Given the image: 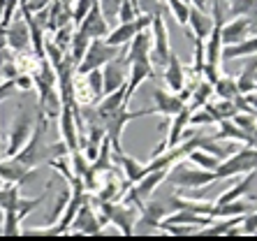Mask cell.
I'll return each mask as SVG.
<instances>
[{"label": "cell", "mask_w": 257, "mask_h": 241, "mask_svg": "<svg viewBox=\"0 0 257 241\" xmlns=\"http://www.w3.org/2000/svg\"><path fill=\"white\" fill-rule=\"evenodd\" d=\"M47 30H58L60 26H67L72 24V7L67 5V3H63V0H51L47 7Z\"/></svg>", "instance_id": "obj_22"}, {"label": "cell", "mask_w": 257, "mask_h": 241, "mask_svg": "<svg viewBox=\"0 0 257 241\" xmlns=\"http://www.w3.org/2000/svg\"><path fill=\"white\" fill-rule=\"evenodd\" d=\"M153 102H156L153 104V114H162L169 116V118L186 107V102L181 100L179 93H172V90L167 93L165 88H153Z\"/></svg>", "instance_id": "obj_17"}, {"label": "cell", "mask_w": 257, "mask_h": 241, "mask_svg": "<svg viewBox=\"0 0 257 241\" xmlns=\"http://www.w3.org/2000/svg\"><path fill=\"white\" fill-rule=\"evenodd\" d=\"M243 100H245V104H248V107H250L252 111H257V95H252V93H248V95H245Z\"/></svg>", "instance_id": "obj_45"}, {"label": "cell", "mask_w": 257, "mask_h": 241, "mask_svg": "<svg viewBox=\"0 0 257 241\" xmlns=\"http://www.w3.org/2000/svg\"><path fill=\"white\" fill-rule=\"evenodd\" d=\"M236 86H239L241 95H248V93L257 90V58L241 70L239 79H236Z\"/></svg>", "instance_id": "obj_29"}, {"label": "cell", "mask_w": 257, "mask_h": 241, "mask_svg": "<svg viewBox=\"0 0 257 241\" xmlns=\"http://www.w3.org/2000/svg\"><path fill=\"white\" fill-rule=\"evenodd\" d=\"M218 181L220 179H229L236 174H248V172H257V149L255 146H245V149L232 151L225 160L218 163V167L213 169Z\"/></svg>", "instance_id": "obj_3"}, {"label": "cell", "mask_w": 257, "mask_h": 241, "mask_svg": "<svg viewBox=\"0 0 257 241\" xmlns=\"http://www.w3.org/2000/svg\"><path fill=\"white\" fill-rule=\"evenodd\" d=\"M248 35H250V21H248V17H234L229 24L220 26V40L225 47L239 44Z\"/></svg>", "instance_id": "obj_18"}, {"label": "cell", "mask_w": 257, "mask_h": 241, "mask_svg": "<svg viewBox=\"0 0 257 241\" xmlns=\"http://www.w3.org/2000/svg\"><path fill=\"white\" fill-rule=\"evenodd\" d=\"M248 56H257V35L245 37L239 44H229L222 47V60H234V58H248Z\"/></svg>", "instance_id": "obj_24"}, {"label": "cell", "mask_w": 257, "mask_h": 241, "mask_svg": "<svg viewBox=\"0 0 257 241\" xmlns=\"http://www.w3.org/2000/svg\"><path fill=\"white\" fill-rule=\"evenodd\" d=\"M241 223H243L239 227L241 234H255V232H257V209H250L248 213H243Z\"/></svg>", "instance_id": "obj_38"}, {"label": "cell", "mask_w": 257, "mask_h": 241, "mask_svg": "<svg viewBox=\"0 0 257 241\" xmlns=\"http://www.w3.org/2000/svg\"><path fill=\"white\" fill-rule=\"evenodd\" d=\"M139 14L142 12H139V7H137V0H120L118 12H116L118 24H130V21H135Z\"/></svg>", "instance_id": "obj_35"}, {"label": "cell", "mask_w": 257, "mask_h": 241, "mask_svg": "<svg viewBox=\"0 0 257 241\" xmlns=\"http://www.w3.org/2000/svg\"><path fill=\"white\" fill-rule=\"evenodd\" d=\"M255 179H257V172H248V174L243 176V179L236 183L234 188H229L227 193H222L220 197L215 199L218 204H222V202H232V199H241L243 195H250L252 186H255Z\"/></svg>", "instance_id": "obj_25"}, {"label": "cell", "mask_w": 257, "mask_h": 241, "mask_svg": "<svg viewBox=\"0 0 257 241\" xmlns=\"http://www.w3.org/2000/svg\"><path fill=\"white\" fill-rule=\"evenodd\" d=\"M120 49L123 47H111V44H107L104 42V37L90 40L84 58H81V63L77 65V72L86 74V72H90V70H95V67H104L107 63H111V60L118 58Z\"/></svg>", "instance_id": "obj_5"}, {"label": "cell", "mask_w": 257, "mask_h": 241, "mask_svg": "<svg viewBox=\"0 0 257 241\" xmlns=\"http://www.w3.org/2000/svg\"><path fill=\"white\" fill-rule=\"evenodd\" d=\"M118 156V163H120V169H123V176H125V181H130V183H137L139 179H142L144 174H146V165L137 163V160H132L130 156H123V153H116Z\"/></svg>", "instance_id": "obj_30"}, {"label": "cell", "mask_w": 257, "mask_h": 241, "mask_svg": "<svg viewBox=\"0 0 257 241\" xmlns=\"http://www.w3.org/2000/svg\"><path fill=\"white\" fill-rule=\"evenodd\" d=\"M67 199H70V190H65V193H63L58 199H56L54 209H51V213H49V218H47V223H49V225H54L56 220L60 218V213H63V209H65V204H67Z\"/></svg>", "instance_id": "obj_40"}, {"label": "cell", "mask_w": 257, "mask_h": 241, "mask_svg": "<svg viewBox=\"0 0 257 241\" xmlns=\"http://www.w3.org/2000/svg\"><path fill=\"white\" fill-rule=\"evenodd\" d=\"M125 60L120 58V54H118V58L116 60H111V63H107V65L102 67V79H104V95L107 93H114V90H118V88H123L125 86V81H127V70H125Z\"/></svg>", "instance_id": "obj_15"}, {"label": "cell", "mask_w": 257, "mask_h": 241, "mask_svg": "<svg viewBox=\"0 0 257 241\" xmlns=\"http://www.w3.org/2000/svg\"><path fill=\"white\" fill-rule=\"evenodd\" d=\"M125 47H127V51H125V56H123L125 65H130V63H139V60H149V56H151V47H153L151 28L139 30L137 35L132 37V40L125 44Z\"/></svg>", "instance_id": "obj_13"}, {"label": "cell", "mask_w": 257, "mask_h": 241, "mask_svg": "<svg viewBox=\"0 0 257 241\" xmlns=\"http://www.w3.org/2000/svg\"><path fill=\"white\" fill-rule=\"evenodd\" d=\"M213 95L220 97V100H234L239 97V86H236V79L227 77V74H220V77L213 81Z\"/></svg>", "instance_id": "obj_27"}, {"label": "cell", "mask_w": 257, "mask_h": 241, "mask_svg": "<svg viewBox=\"0 0 257 241\" xmlns=\"http://www.w3.org/2000/svg\"><path fill=\"white\" fill-rule=\"evenodd\" d=\"M17 81L14 79H0V100H5V97H12L17 93Z\"/></svg>", "instance_id": "obj_43"}, {"label": "cell", "mask_w": 257, "mask_h": 241, "mask_svg": "<svg viewBox=\"0 0 257 241\" xmlns=\"http://www.w3.org/2000/svg\"><path fill=\"white\" fill-rule=\"evenodd\" d=\"M137 7L142 14H162L165 7H162L160 0H137Z\"/></svg>", "instance_id": "obj_41"}, {"label": "cell", "mask_w": 257, "mask_h": 241, "mask_svg": "<svg viewBox=\"0 0 257 241\" xmlns=\"http://www.w3.org/2000/svg\"><path fill=\"white\" fill-rule=\"evenodd\" d=\"M188 160L202 169H215L218 163H220V158L209 153V151H204V149H192L190 153H188Z\"/></svg>", "instance_id": "obj_32"}, {"label": "cell", "mask_w": 257, "mask_h": 241, "mask_svg": "<svg viewBox=\"0 0 257 241\" xmlns=\"http://www.w3.org/2000/svg\"><path fill=\"white\" fill-rule=\"evenodd\" d=\"M47 128H49V120L44 118L42 114H37L35 118V126H33V133H30V139L24 144V149L19 151L17 160L26 165V167H40L42 163H49V144L44 142V135H47Z\"/></svg>", "instance_id": "obj_1"}, {"label": "cell", "mask_w": 257, "mask_h": 241, "mask_svg": "<svg viewBox=\"0 0 257 241\" xmlns=\"http://www.w3.org/2000/svg\"><path fill=\"white\" fill-rule=\"evenodd\" d=\"M149 77H156V67L151 65V60H139L127 65V81H125V100L130 102L132 93L146 81Z\"/></svg>", "instance_id": "obj_16"}, {"label": "cell", "mask_w": 257, "mask_h": 241, "mask_svg": "<svg viewBox=\"0 0 257 241\" xmlns=\"http://www.w3.org/2000/svg\"><path fill=\"white\" fill-rule=\"evenodd\" d=\"M37 111H40L47 120H58L60 111H63V102H60L58 88L40 90V104H37Z\"/></svg>", "instance_id": "obj_21"}, {"label": "cell", "mask_w": 257, "mask_h": 241, "mask_svg": "<svg viewBox=\"0 0 257 241\" xmlns=\"http://www.w3.org/2000/svg\"><path fill=\"white\" fill-rule=\"evenodd\" d=\"M213 97V84H209V81H199L197 88L190 90V97H188V107L192 109V111H197V109H202L204 104H209V100Z\"/></svg>", "instance_id": "obj_28"}, {"label": "cell", "mask_w": 257, "mask_h": 241, "mask_svg": "<svg viewBox=\"0 0 257 241\" xmlns=\"http://www.w3.org/2000/svg\"><path fill=\"white\" fill-rule=\"evenodd\" d=\"M165 86L172 93H181V90L186 88V70H183L179 56L174 54V51L169 54V60H167V65H165Z\"/></svg>", "instance_id": "obj_19"}, {"label": "cell", "mask_w": 257, "mask_h": 241, "mask_svg": "<svg viewBox=\"0 0 257 241\" xmlns=\"http://www.w3.org/2000/svg\"><path fill=\"white\" fill-rule=\"evenodd\" d=\"M165 179H167V169H153V172H146V174L135 183L132 190H135V195H137L142 202H146V199H151V195L156 193L158 186H160Z\"/></svg>", "instance_id": "obj_20"}, {"label": "cell", "mask_w": 257, "mask_h": 241, "mask_svg": "<svg viewBox=\"0 0 257 241\" xmlns=\"http://www.w3.org/2000/svg\"><path fill=\"white\" fill-rule=\"evenodd\" d=\"M3 12H5V0H0V24H3Z\"/></svg>", "instance_id": "obj_46"}, {"label": "cell", "mask_w": 257, "mask_h": 241, "mask_svg": "<svg viewBox=\"0 0 257 241\" xmlns=\"http://www.w3.org/2000/svg\"><path fill=\"white\" fill-rule=\"evenodd\" d=\"M21 197L19 183H0V211H14Z\"/></svg>", "instance_id": "obj_31"}, {"label": "cell", "mask_w": 257, "mask_h": 241, "mask_svg": "<svg viewBox=\"0 0 257 241\" xmlns=\"http://www.w3.org/2000/svg\"><path fill=\"white\" fill-rule=\"evenodd\" d=\"M218 128H220V133L215 135V139H234V142H243V144L257 146L255 135H250V133H245V130H241V128L236 126L232 118L218 120Z\"/></svg>", "instance_id": "obj_23"}, {"label": "cell", "mask_w": 257, "mask_h": 241, "mask_svg": "<svg viewBox=\"0 0 257 241\" xmlns=\"http://www.w3.org/2000/svg\"><path fill=\"white\" fill-rule=\"evenodd\" d=\"M151 37H153V47H151V65L153 67H165L169 60V33L165 26V12L162 14H153V24H151Z\"/></svg>", "instance_id": "obj_7"}, {"label": "cell", "mask_w": 257, "mask_h": 241, "mask_svg": "<svg viewBox=\"0 0 257 241\" xmlns=\"http://www.w3.org/2000/svg\"><path fill=\"white\" fill-rule=\"evenodd\" d=\"M88 44H90V37L86 35L81 28H74V35H72L70 49H67V56H70V60L74 63V65H79V63H81V58H84Z\"/></svg>", "instance_id": "obj_26"}, {"label": "cell", "mask_w": 257, "mask_h": 241, "mask_svg": "<svg viewBox=\"0 0 257 241\" xmlns=\"http://www.w3.org/2000/svg\"><path fill=\"white\" fill-rule=\"evenodd\" d=\"M213 17H211L209 10H202V7L190 5V12H188V30L195 40H206L213 30Z\"/></svg>", "instance_id": "obj_14"}, {"label": "cell", "mask_w": 257, "mask_h": 241, "mask_svg": "<svg viewBox=\"0 0 257 241\" xmlns=\"http://www.w3.org/2000/svg\"><path fill=\"white\" fill-rule=\"evenodd\" d=\"M229 14L232 17H248L252 7V0H229Z\"/></svg>", "instance_id": "obj_39"}, {"label": "cell", "mask_w": 257, "mask_h": 241, "mask_svg": "<svg viewBox=\"0 0 257 241\" xmlns=\"http://www.w3.org/2000/svg\"><path fill=\"white\" fill-rule=\"evenodd\" d=\"M49 3H51V0H26V3H21V7L35 14V12H42V10H47Z\"/></svg>", "instance_id": "obj_44"}, {"label": "cell", "mask_w": 257, "mask_h": 241, "mask_svg": "<svg viewBox=\"0 0 257 241\" xmlns=\"http://www.w3.org/2000/svg\"><path fill=\"white\" fill-rule=\"evenodd\" d=\"M0 234H5V236H19V234H24L21 218H19L17 211H5V218H3V223H0Z\"/></svg>", "instance_id": "obj_33"}, {"label": "cell", "mask_w": 257, "mask_h": 241, "mask_svg": "<svg viewBox=\"0 0 257 241\" xmlns=\"http://www.w3.org/2000/svg\"><path fill=\"white\" fill-rule=\"evenodd\" d=\"M100 232H102L100 211H95L90 206V197H88L84 204L79 206L77 216L72 220V227L67 234H100Z\"/></svg>", "instance_id": "obj_10"}, {"label": "cell", "mask_w": 257, "mask_h": 241, "mask_svg": "<svg viewBox=\"0 0 257 241\" xmlns=\"http://www.w3.org/2000/svg\"><path fill=\"white\" fill-rule=\"evenodd\" d=\"M97 209L107 216L109 223H114L118 227L120 234L132 236V229H135V223H137L139 209L137 206H130L125 202H97Z\"/></svg>", "instance_id": "obj_6"}, {"label": "cell", "mask_w": 257, "mask_h": 241, "mask_svg": "<svg viewBox=\"0 0 257 241\" xmlns=\"http://www.w3.org/2000/svg\"><path fill=\"white\" fill-rule=\"evenodd\" d=\"M169 7V12L174 14V19H176V24L186 26L188 24V12H190V3H186V0H165Z\"/></svg>", "instance_id": "obj_36"}, {"label": "cell", "mask_w": 257, "mask_h": 241, "mask_svg": "<svg viewBox=\"0 0 257 241\" xmlns=\"http://www.w3.org/2000/svg\"><path fill=\"white\" fill-rule=\"evenodd\" d=\"M0 223H3V220H0Z\"/></svg>", "instance_id": "obj_47"}, {"label": "cell", "mask_w": 257, "mask_h": 241, "mask_svg": "<svg viewBox=\"0 0 257 241\" xmlns=\"http://www.w3.org/2000/svg\"><path fill=\"white\" fill-rule=\"evenodd\" d=\"M35 174H37L35 167H26L14 156H5V160H0V181L3 183H19L24 188L35 179Z\"/></svg>", "instance_id": "obj_9"}, {"label": "cell", "mask_w": 257, "mask_h": 241, "mask_svg": "<svg viewBox=\"0 0 257 241\" xmlns=\"http://www.w3.org/2000/svg\"><path fill=\"white\" fill-rule=\"evenodd\" d=\"M86 77V84H88L90 93H93V100H100L104 95V79H102V67H95V70H90V72L84 74Z\"/></svg>", "instance_id": "obj_34"}, {"label": "cell", "mask_w": 257, "mask_h": 241, "mask_svg": "<svg viewBox=\"0 0 257 241\" xmlns=\"http://www.w3.org/2000/svg\"><path fill=\"white\" fill-rule=\"evenodd\" d=\"M77 28L84 30V33L90 37V40H97V37H107V33H109L111 28H109V21H107V17H104V7H102L100 0H95V3H93V7H90L88 14L81 19V24H79Z\"/></svg>", "instance_id": "obj_12"}, {"label": "cell", "mask_w": 257, "mask_h": 241, "mask_svg": "<svg viewBox=\"0 0 257 241\" xmlns=\"http://www.w3.org/2000/svg\"><path fill=\"white\" fill-rule=\"evenodd\" d=\"M35 118H37V116L28 114V111L17 114V118H14V123H12V130H10V137H7L5 156H17L19 151L24 149V144L30 139V133H33Z\"/></svg>", "instance_id": "obj_8"}, {"label": "cell", "mask_w": 257, "mask_h": 241, "mask_svg": "<svg viewBox=\"0 0 257 241\" xmlns=\"http://www.w3.org/2000/svg\"><path fill=\"white\" fill-rule=\"evenodd\" d=\"M167 183L174 188H188V190H197L202 186H209L213 181H218L213 169H202V167H188L183 163H174L167 169Z\"/></svg>", "instance_id": "obj_2"}, {"label": "cell", "mask_w": 257, "mask_h": 241, "mask_svg": "<svg viewBox=\"0 0 257 241\" xmlns=\"http://www.w3.org/2000/svg\"><path fill=\"white\" fill-rule=\"evenodd\" d=\"M93 3H95V0H74V3H72V24L74 26L81 24V19L88 14Z\"/></svg>", "instance_id": "obj_37"}, {"label": "cell", "mask_w": 257, "mask_h": 241, "mask_svg": "<svg viewBox=\"0 0 257 241\" xmlns=\"http://www.w3.org/2000/svg\"><path fill=\"white\" fill-rule=\"evenodd\" d=\"M14 81H17V88H19V90H24V93H30V90L35 88L33 74H28V72H19L17 77H14Z\"/></svg>", "instance_id": "obj_42"}, {"label": "cell", "mask_w": 257, "mask_h": 241, "mask_svg": "<svg viewBox=\"0 0 257 241\" xmlns=\"http://www.w3.org/2000/svg\"><path fill=\"white\" fill-rule=\"evenodd\" d=\"M153 114V107L151 109H139V111H130L127 107H118L116 111H111L109 116L102 118V126H104V133L107 139L114 146V153H123V146H120V135H123V128L135 118H142V116Z\"/></svg>", "instance_id": "obj_4"}, {"label": "cell", "mask_w": 257, "mask_h": 241, "mask_svg": "<svg viewBox=\"0 0 257 241\" xmlns=\"http://www.w3.org/2000/svg\"><path fill=\"white\" fill-rule=\"evenodd\" d=\"M5 40H7V47L12 49L14 54L33 51V49H30V30H28V24H26L24 14L14 17L12 21L5 26Z\"/></svg>", "instance_id": "obj_11"}]
</instances>
